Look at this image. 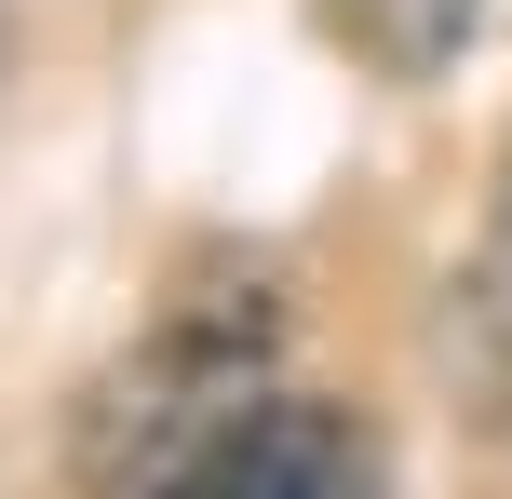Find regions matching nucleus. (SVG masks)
Here are the masks:
<instances>
[{"label":"nucleus","instance_id":"nucleus-1","mask_svg":"<svg viewBox=\"0 0 512 499\" xmlns=\"http://www.w3.org/2000/svg\"><path fill=\"white\" fill-rule=\"evenodd\" d=\"M122 499H391V446L364 405L324 392H243L189 446H162Z\"/></svg>","mask_w":512,"mask_h":499},{"label":"nucleus","instance_id":"nucleus-2","mask_svg":"<svg viewBox=\"0 0 512 499\" xmlns=\"http://www.w3.org/2000/svg\"><path fill=\"white\" fill-rule=\"evenodd\" d=\"M256 351H270V311H176L149 351H122V365L95 378V419H81V459H95L108 486H122V459L149 473L162 446H189V432L216 419V405L256 392Z\"/></svg>","mask_w":512,"mask_h":499},{"label":"nucleus","instance_id":"nucleus-3","mask_svg":"<svg viewBox=\"0 0 512 499\" xmlns=\"http://www.w3.org/2000/svg\"><path fill=\"white\" fill-rule=\"evenodd\" d=\"M445 351H459V378L486 392V419H512V162H499L486 243H472L459 297H445Z\"/></svg>","mask_w":512,"mask_h":499},{"label":"nucleus","instance_id":"nucleus-4","mask_svg":"<svg viewBox=\"0 0 512 499\" xmlns=\"http://www.w3.org/2000/svg\"><path fill=\"white\" fill-rule=\"evenodd\" d=\"M324 27H337L378 81H432L445 54L486 27V0H324Z\"/></svg>","mask_w":512,"mask_h":499}]
</instances>
